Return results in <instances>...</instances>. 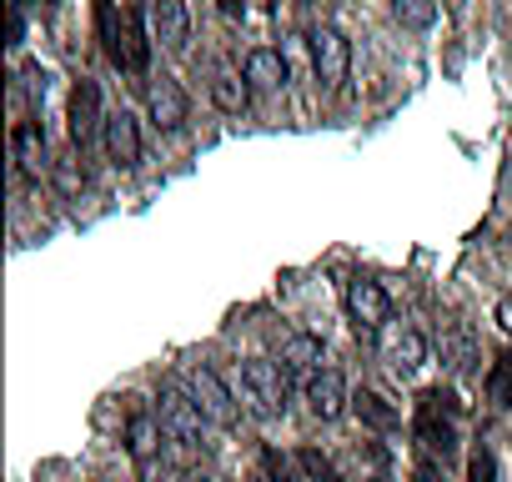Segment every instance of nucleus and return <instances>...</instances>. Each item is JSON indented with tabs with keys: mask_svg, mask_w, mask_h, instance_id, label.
<instances>
[{
	"mask_svg": "<svg viewBox=\"0 0 512 482\" xmlns=\"http://www.w3.org/2000/svg\"><path fill=\"white\" fill-rule=\"evenodd\" d=\"M262 462H267L272 482H297V477H292V467H287V457H282L277 447H267V452H262Z\"/></svg>",
	"mask_w": 512,
	"mask_h": 482,
	"instance_id": "nucleus-27",
	"label": "nucleus"
},
{
	"mask_svg": "<svg viewBox=\"0 0 512 482\" xmlns=\"http://www.w3.org/2000/svg\"><path fill=\"white\" fill-rule=\"evenodd\" d=\"M186 482H206V477H186Z\"/></svg>",
	"mask_w": 512,
	"mask_h": 482,
	"instance_id": "nucleus-31",
	"label": "nucleus"
},
{
	"mask_svg": "<svg viewBox=\"0 0 512 482\" xmlns=\"http://www.w3.org/2000/svg\"><path fill=\"white\" fill-rule=\"evenodd\" d=\"M16 166H21V176H31V181H41L46 171H56L51 146H46V131H41L36 121H21V126H16Z\"/></svg>",
	"mask_w": 512,
	"mask_h": 482,
	"instance_id": "nucleus-12",
	"label": "nucleus"
},
{
	"mask_svg": "<svg viewBox=\"0 0 512 482\" xmlns=\"http://www.w3.org/2000/svg\"><path fill=\"white\" fill-rule=\"evenodd\" d=\"M352 412H357V417H362L372 432H392V427H402V412H397V407H392L382 392H367V387L352 397Z\"/></svg>",
	"mask_w": 512,
	"mask_h": 482,
	"instance_id": "nucleus-19",
	"label": "nucleus"
},
{
	"mask_svg": "<svg viewBox=\"0 0 512 482\" xmlns=\"http://www.w3.org/2000/svg\"><path fill=\"white\" fill-rule=\"evenodd\" d=\"M151 66V41H146V11L131 6L121 16V71H146Z\"/></svg>",
	"mask_w": 512,
	"mask_h": 482,
	"instance_id": "nucleus-14",
	"label": "nucleus"
},
{
	"mask_svg": "<svg viewBox=\"0 0 512 482\" xmlns=\"http://www.w3.org/2000/svg\"><path fill=\"white\" fill-rule=\"evenodd\" d=\"M101 136H106V151H111V166H116V171H136V166H141V126H136L131 111L106 116Z\"/></svg>",
	"mask_w": 512,
	"mask_h": 482,
	"instance_id": "nucleus-8",
	"label": "nucleus"
},
{
	"mask_svg": "<svg viewBox=\"0 0 512 482\" xmlns=\"http://www.w3.org/2000/svg\"><path fill=\"white\" fill-rule=\"evenodd\" d=\"M181 392L196 402V412L211 422V427H236V397H231V387L211 372V367H201V362H191V367H181Z\"/></svg>",
	"mask_w": 512,
	"mask_h": 482,
	"instance_id": "nucleus-2",
	"label": "nucleus"
},
{
	"mask_svg": "<svg viewBox=\"0 0 512 482\" xmlns=\"http://www.w3.org/2000/svg\"><path fill=\"white\" fill-rule=\"evenodd\" d=\"M151 26H156V41H161L166 51H186V46H191L186 0H151Z\"/></svg>",
	"mask_w": 512,
	"mask_h": 482,
	"instance_id": "nucleus-11",
	"label": "nucleus"
},
{
	"mask_svg": "<svg viewBox=\"0 0 512 482\" xmlns=\"http://www.w3.org/2000/svg\"><path fill=\"white\" fill-rule=\"evenodd\" d=\"M146 106H151V121H156L161 131H181V126H186V111H191L186 91H181L176 81H166V76L146 91Z\"/></svg>",
	"mask_w": 512,
	"mask_h": 482,
	"instance_id": "nucleus-13",
	"label": "nucleus"
},
{
	"mask_svg": "<svg viewBox=\"0 0 512 482\" xmlns=\"http://www.w3.org/2000/svg\"><path fill=\"white\" fill-rule=\"evenodd\" d=\"M241 76H246V86H251V91L272 96V91H282V86H287V56H282V51H272V46H256V51L241 61Z\"/></svg>",
	"mask_w": 512,
	"mask_h": 482,
	"instance_id": "nucleus-10",
	"label": "nucleus"
},
{
	"mask_svg": "<svg viewBox=\"0 0 512 482\" xmlns=\"http://www.w3.org/2000/svg\"><path fill=\"white\" fill-rule=\"evenodd\" d=\"M347 377L337 372V367H317L312 377H307V407H312V417H322V422H337L342 412H347Z\"/></svg>",
	"mask_w": 512,
	"mask_h": 482,
	"instance_id": "nucleus-7",
	"label": "nucleus"
},
{
	"mask_svg": "<svg viewBox=\"0 0 512 482\" xmlns=\"http://www.w3.org/2000/svg\"><path fill=\"white\" fill-rule=\"evenodd\" d=\"M377 482H387V477H377Z\"/></svg>",
	"mask_w": 512,
	"mask_h": 482,
	"instance_id": "nucleus-32",
	"label": "nucleus"
},
{
	"mask_svg": "<svg viewBox=\"0 0 512 482\" xmlns=\"http://www.w3.org/2000/svg\"><path fill=\"white\" fill-rule=\"evenodd\" d=\"M241 397H246V407H251L256 417H262V422H272V417H282V412H287L292 377L282 372V362L251 357V362H241Z\"/></svg>",
	"mask_w": 512,
	"mask_h": 482,
	"instance_id": "nucleus-1",
	"label": "nucleus"
},
{
	"mask_svg": "<svg viewBox=\"0 0 512 482\" xmlns=\"http://www.w3.org/2000/svg\"><path fill=\"white\" fill-rule=\"evenodd\" d=\"M136 472H141V482H181V472L156 452V457H146V462H136Z\"/></svg>",
	"mask_w": 512,
	"mask_h": 482,
	"instance_id": "nucleus-25",
	"label": "nucleus"
},
{
	"mask_svg": "<svg viewBox=\"0 0 512 482\" xmlns=\"http://www.w3.org/2000/svg\"><path fill=\"white\" fill-rule=\"evenodd\" d=\"M467 482H497V457H492L487 447L472 452V462H467Z\"/></svg>",
	"mask_w": 512,
	"mask_h": 482,
	"instance_id": "nucleus-26",
	"label": "nucleus"
},
{
	"mask_svg": "<svg viewBox=\"0 0 512 482\" xmlns=\"http://www.w3.org/2000/svg\"><path fill=\"white\" fill-rule=\"evenodd\" d=\"M156 422H161V432H166V442H176V447H201V412H196V402L181 392V382H161L156 387Z\"/></svg>",
	"mask_w": 512,
	"mask_h": 482,
	"instance_id": "nucleus-3",
	"label": "nucleus"
},
{
	"mask_svg": "<svg viewBox=\"0 0 512 482\" xmlns=\"http://www.w3.org/2000/svg\"><path fill=\"white\" fill-rule=\"evenodd\" d=\"M492 317H497V327H502V332H507V337H512V297H502V302H497V312H492Z\"/></svg>",
	"mask_w": 512,
	"mask_h": 482,
	"instance_id": "nucleus-28",
	"label": "nucleus"
},
{
	"mask_svg": "<svg viewBox=\"0 0 512 482\" xmlns=\"http://www.w3.org/2000/svg\"><path fill=\"white\" fill-rule=\"evenodd\" d=\"M382 362L397 372V377H412L422 362H427V337L417 332V327H387L382 332Z\"/></svg>",
	"mask_w": 512,
	"mask_h": 482,
	"instance_id": "nucleus-6",
	"label": "nucleus"
},
{
	"mask_svg": "<svg viewBox=\"0 0 512 482\" xmlns=\"http://www.w3.org/2000/svg\"><path fill=\"white\" fill-rule=\"evenodd\" d=\"M161 422H156V407H131V417H126V452L136 457V462H146V457H156L161 452Z\"/></svg>",
	"mask_w": 512,
	"mask_h": 482,
	"instance_id": "nucleus-16",
	"label": "nucleus"
},
{
	"mask_svg": "<svg viewBox=\"0 0 512 482\" xmlns=\"http://www.w3.org/2000/svg\"><path fill=\"white\" fill-rule=\"evenodd\" d=\"M56 186H61V196H81V186H86L81 161H56Z\"/></svg>",
	"mask_w": 512,
	"mask_h": 482,
	"instance_id": "nucleus-24",
	"label": "nucleus"
},
{
	"mask_svg": "<svg viewBox=\"0 0 512 482\" xmlns=\"http://www.w3.org/2000/svg\"><path fill=\"white\" fill-rule=\"evenodd\" d=\"M71 141H76V151H86L91 146V136H96V126H106L101 121V91H96V81H76V91H71Z\"/></svg>",
	"mask_w": 512,
	"mask_h": 482,
	"instance_id": "nucleus-9",
	"label": "nucleus"
},
{
	"mask_svg": "<svg viewBox=\"0 0 512 482\" xmlns=\"http://www.w3.org/2000/svg\"><path fill=\"white\" fill-rule=\"evenodd\" d=\"M297 462L307 467V477H312V482H342V477H337V467H332V457H327V452H317V447H302V452H297Z\"/></svg>",
	"mask_w": 512,
	"mask_h": 482,
	"instance_id": "nucleus-23",
	"label": "nucleus"
},
{
	"mask_svg": "<svg viewBox=\"0 0 512 482\" xmlns=\"http://www.w3.org/2000/svg\"><path fill=\"white\" fill-rule=\"evenodd\" d=\"M211 101H216V111H226V116H241V111L251 106V86H246V76H231V71H221V76L211 81Z\"/></svg>",
	"mask_w": 512,
	"mask_h": 482,
	"instance_id": "nucleus-20",
	"label": "nucleus"
},
{
	"mask_svg": "<svg viewBox=\"0 0 512 482\" xmlns=\"http://www.w3.org/2000/svg\"><path fill=\"white\" fill-rule=\"evenodd\" d=\"M497 6H502V11H507V16H512V0H497Z\"/></svg>",
	"mask_w": 512,
	"mask_h": 482,
	"instance_id": "nucleus-30",
	"label": "nucleus"
},
{
	"mask_svg": "<svg viewBox=\"0 0 512 482\" xmlns=\"http://www.w3.org/2000/svg\"><path fill=\"white\" fill-rule=\"evenodd\" d=\"M221 11H226V16H236V11H241V0H221Z\"/></svg>",
	"mask_w": 512,
	"mask_h": 482,
	"instance_id": "nucleus-29",
	"label": "nucleus"
},
{
	"mask_svg": "<svg viewBox=\"0 0 512 482\" xmlns=\"http://www.w3.org/2000/svg\"><path fill=\"white\" fill-rule=\"evenodd\" d=\"M347 317L357 332H382L392 317V297L382 292V282H372V277L347 282Z\"/></svg>",
	"mask_w": 512,
	"mask_h": 482,
	"instance_id": "nucleus-5",
	"label": "nucleus"
},
{
	"mask_svg": "<svg viewBox=\"0 0 512 482\" xmlns=\"http://www.w3.org/2000/svg\"><path fill=\"white\" fill-rule=\"evenodd\" d=\"M317 362H322V337H312V332L282 337V372L287 377H312Z\"/></svg>",
	"mask_w": 512,
	"mask_h": 482,
	"instance_id": "nucleus-17",
	"label": "nucleus"
},
{
	"mask_svg": "<svg viewBox=\"0 0 512 482\" xmlns=\"http://www.w3.org/2000/svg\"><path fill=\"white\" fill-rule=\"evenodd\" d=\"M442 362H447V372L452 377H467V372H477V362H482V347H477V332L472 327H447L442 332Z\"/></svg>",
	"mask_w": 512,
	"mask_h": 482,
	"instance_id": "nucleus-15",
	"label": "nucleus"
},
{
	"mask_svg": "<svg viewBox=\"0 0 512 482\" xmlns=\"http://www.w3.org/2000/svg\"><path fill=\"white\" fill-rule=\"evenodd\" d=\"M417 437H422V447H427L432 457H442V462L457 452V432H452V422H442V412L427 407V402H422V412H417Z\"/></svg>",
	"mask_w": 512,
	"mask_h": 482,
	"instance_id": "nucleus-18",
	"label": "nucleus"
},
{
	"mask_svg": "<svg viewBox=\"0 0 512 482\" xmlns=\"http://www.w3.org/2000/svg\"><path fill=\"white\" fill-rule=\"evenodd\" d=\"M392 16L407 31H432L437 26V0H392Z\"/></svg>",
	"mask_w": 512,
	"mask_h": 482,
	"instance_id": "nucleus-21",
	"label": "nucleus"
},
{
	"mask_svg": "<svg viewBox=\"0 0 512 482\" xmlns=\"http://www.w3.org/2000/svg\"><path fill=\"white\" fill-rule=\"evenodd\" d=\"M487 402L492 407H512V352H502L487 372Z\"/></svg>",
	"mask_w": 512,
	"mask_h": 482,
	"instance_id": "nucleus-22",
	"label": "nucleus"
},
{
	"mask_svg": "<svg viewBox=\"0 0 512 482\" xmlns=\"http://www.w3.org/2000/svg\"><path fill=\"white\" fill-rule=\"evenodd\" d=\"M307 51H312V71L322 81V91H337L352 71V46L337 26H312L307 31Z\"/></svg>",
	"mask_w": 512,
	"mask_h": 482,
	"instance_id": "nucleus-4",
	"label": "nucleus"
}]
</instances>
